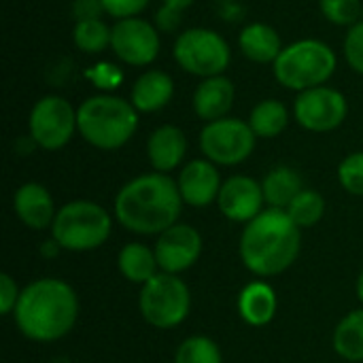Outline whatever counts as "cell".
Wrapping results in <instances>:
<instances>
[{"label":"cell","instance_id":"cell-1","mask_svg":"<svg viewBox=\"0 0 363 363\" xmlns=\"http://www.w3.org/2000/svg\"><path fill=\"white\" fill-rule=\"evenodd\" d=\"M183 198L177 181L164 172H147L128 181L115 196V219L140 236H160L179 223Z\"/></svg>","mask_w":363,"mask_h":363},{"label":"cell","instance_id":"cell-2","mask_svg":"<svg viewBox=\"0 0 363 363\" xmlns=\"http://www.w3.org/2000/svg\"><path fill=\"white\" fill-rule=\"evenodd\" d=\"M13 319L28 340L57 342L72 332L79 319V298L62 279H36L21 289Z\"/></svg>","mask_w":363,"mask_h":363},{"label":"cell","instance_id":"cell-3","mask_svg":"<svg viewBox=\"0 0 363 363\" xmlns=\"http://www.w3.org/2000/svg\"><path fill=\"white\" fill-rule=\"evenodd\" d=\"M302 249V230L283 208H266L240 234V259L249 272L268 279L294 266Z\"/></svg>","mask_w":363,"mask_h":363},{"label":"cell","instance_id":"cell-4","mask_svg":"<svg viewBox=\"0 0 363 363\" xmlns=\"http://www.w3.org/2000/svg\"><path fill=\"white\" fill-rule=\"evenodd\" d=\"M79 134L100 151H115L130 143L138 130V111L130 100L98 94L83 100L77 108Z\"/></svg>","mask_w":363,"mask_h":363},{"label":"cell","instance_id":"cell-5","mask_svg":"<svg viewBox=\"0 0 363 363\" xmlns=\"http://www.w3.org/2000/svg\"><path fill=\"white\" fill-rule=\"evenodd\" d=\"M334 49L319 38H300L283 47L272 64L277 81L291 91H306L325 85L336 72Z\"/></svg>","mask_w":363,"mask_h":363},{"label":"cell","instance_id":"cell-6","mask_svg":"<svg viewBox=\"0 0 363 363\" xmlns=\"http://www.w3.org/2000/svg\"><path fill=\"white\" fill-rule=\"evenodd\" d=\"M113 230L108 211L91 200H72L57 208L51 225V238L72 253H85L102 247Z\"/></svg>","mask_w":363,"mask_h":363},{"label":"cell","instance_id":"cell-7","mask_svg":"<svg viewBox=\"0 0 363 363\" xmlns=\"http://www.w3.org/2000/svg\"><path fill=\"white\" fill-rule=\"evenodd\" d=\"M138 308L143 319L155 330H172L189 317V287L179 274L157 272L140 287Z\"/></svg>","mask_w":363,"mask_h":363},{"label":"cell","instance_id":"cell-8","mask_svg":"<svg viewBox=\"0 0 363 363\" xmlns=\"http://www.w3.org/2000/svg\"><path fill=\"white\" fill-rule=\"evenodd\" d=\"M177 64L200 79L223 74L232 62V49L228 40L211 28H187L172 45Z\"/></svg>","mask_w":363,"mask_h":363},{"label":"cell","instance_id":"cell-9","mask_svg":"<svg viewBox=\"0 0 363 363\" xmlns=\"http://www.w3.org/2000/svg\"><path fill=\"white\" fill-rule=\"evenodd\" d=\"M257 136L249 121L238 117H223L204 123L200 132V151L217 166H238L255 151Z\"/></svg>","mask_w":363,"mask_h":363},{"label":"cell","instance_id":"cell-10","mask_svg":"<svg viewBox=\"0 0 363 363\" xmlns=\"http://www.w3.org/2000/svg\"><path fill=\"white\" fill-rule=\"evenodd\" d=\"M74 132H79L77 108L66 98L51 94L36 100L28 117V134L36 147L60 151L72 140Z\"/></svg>","mask_w":363,"mask_h":363},{"label":"cell","instance_id":"cell-11","mask_svg":"<svg viewBox=\"0 0 363 363\" xmlns=\"http://www.w3.org/2000/svg\"><path fill=\"white\" fill-rule=\"evenodd\" d=\"M349 115V102L340 89L330 85L313 87L300 91L294 100L296 121L315 134H325L338 130Z\"/></svg>","mask_w":363,"mask_h":363},{"label":"cell","instance_id":"cell-12","mask_svg":"<svg viewBox=\"0 0 363 363\" xmlns=\"http://www.w3.org/2000/svg\"><path fill=\"white\" fill-rule=\"evenodd\" d=\"M111 49L119 62L128 66H149L155 62L162 49L160 30L143 17L117 19L113 26Z\"/></svg>","mask_w":363,"mask_h":363},{"label":"cell","instance_id":"cell-13","mask_svg":"<svg viewBox=\"0 0 363 363\" xmlns=\"http://www.w3.org/2000/svg\"><path fill=\"white\" fill-rule=\"evenodd\" d=\"M202 249V234L189 223H174L162 232L153 245L160 270L168 274H181L189 270L200 259Z\"/></svg>","mask_w":363,"mask_h":363},{"label":"cell","instance_id":"cell-14","mask_svg":"<svg viewBox=\"0 0 363 363\" xmlns=\"http://www.w3.org/2000/svg\"><path fill=\"white\" fill-rule=\"evenodd\" d=\"M264 204L266 198H264L262 183H257L253 177L247 174H234L225 179L217 198V206L221 215L228 217L230 221L245 223V225L253 221L262 211H266Z\"/></svg>","mask_w":363,"mask_h":363},{"label":"cell","instance_id":"cell-15","mask_svg":"<svg viewBox=\"0 0 363 363\" xmlns=\"http://www.w3.org/2000/svg\"><path fill=\"white\" fill-rule=\"evenodd\" d=\"M181 198L187 206L194 208H204L211 206L213 202H217L219 191H221V174L217 164L204 160H191L187 162L177 179Z\"/></svg>","mask_w":363,"mask_h":363},{"label":"cell","instance_id":"cell-16","mask_svg":"<svg viewBox=\"0 0 363 363\" xmlns=\"http://www.w3.org/2000/svg\"><path fill=\"white\" fill-rule=\"evenodd\" d=\"M234 98H236V87H234L232 79H228L225 74L202 79L191 98L194 113L204 123L223 119L230 115V111L234 106Z\"/></svg>","mask_w":363,"mask_h":363},{"label":"cell","instance_id":"cell-17","mask_svg":"<svg viewBox=\"0 0 363 363\" xmlns=\"http://www.w3.org/2000/svg\"><path fill=\"white\" fill-rule=\"evenodd\" d=\"M13 211L26 228L36 232L51 228L57 215L49 189L40 183H23L13 196Z\"/></svg>","mask_w":363,"mask_h":363},{"label":"cell","instance_id":"cell-18","mask_svg":"<svg viewBox=\"0 0 363 363\" xmlns=\"http://www.w3.org/2000/svg\"><path fill=\"white\" fill-rule=\"evenodd\" d=\"M187 155V136L179 125L164 123L147 138V157L155 172L170 174Z\"/></svg>","mask_w":363,"mask_h":363},{"label":"cell","instance_id":"cell-19","mask_svg":"<svg viewBox=\"0 0 363 363\" xmlns=\"http://www.w3.org/2000/svg\"><path fill=\"white\" fill-rule=\"evenodd\" d=\"M172 96H174L172 77L157 68L145 70L130 89V102L138 113H157L170 104Z\"/></svg>","mask_w":363,"mask_h":363},{"label":"cell","instance_id":"cell-20","mask_svg":"<svg viewBox=\"0 0 363 363\" xmlns=\"http://www.w3.org/2000/svg\"><path fill=\"white\" fill-rule=\"evenodd\" d=\"M238 47L242 55L255 64H274L285 45L272 26L264 21H253L242 28L238 36Z\"/></svg>","mask_w":363,"mask_h":363},{"label":"cell","instance_id":"cell-21","mask_svg":"<svg viewBox=\"0 0 363 363\" xmlns=\"http://www.w3.org/2000/svg\"><path fill=\"white\" fill-rule=\"evenodd\" d=\"M277 294L266 281L249 283L238 296V313L245 323L253 328L268 325L277 315Z\"/></svg>","mask_w":363,"mask_h":363},{"label":"cell","instance_id":"cell-22","mask_svg":"<svg viewBox=\"0 0 363 363\" xmlns=\"http://www.w3.org/2000/svg\"><path fill=\"white\" fill-rule=\"evenodd\" d=\"M117 268L125 281L140 287L149 283L157 272H162L155 251L143 242H128L117 255Z\"/></svg>","mask_w":363,"mask_h":363},{"label":"cell","instance_id":"cell-23","mask_svg":"<svg viewBox=\"0 0 363 363\" xmlns=\"http://www.w3.org/2000/svg\"><path fill=\"white\" fill-rule=\"evenodd\" d=\"M262 189H264L266 204L270 208L285 211L296 200V196L304 189V183L298 170L289 166H277L262 181Z\"/></svg>","mask_w":363,"mask_h":363},{"label":"cell","instance_id":"cell-24","mask_svg":"<svg viewBox=\"0 0 363 363\" xmlns=\"http://www.w3.org/2000/svg\"><path fill=\"white\" fill-rule=\"evenodd\" d=\"M249 125L257 138H277L289 125V108L281 100H262L253 106Z\"/></svg>","mask_w":363,"mask_h":363},{"label":"cell","instance_id":"cell-25","mask_svg":"<svg viewBox=\"0 0 363 363\" xmlns=\"http://www.w3.org/2000/svg\"><path fill=\"white\" fill-rule=\"evenodd\" d=\"M334 351L347 362H363V308L349 313L334 330Z\"/></svg>","mask_w":363,"mask_h":363},{"label":"cell","instance_id":"cell-26","mask_svg":"<svg viewBox=\"0 0 363 363\" xmlns=\"http://www.w3.org/2000/svg\"><path fill=\"white\" fill-rule=\"evenodd\" d=\"M111 36H113V28L106 26L102 19H85V21H77L74 30H72V40L74 47L87 55H96L104 49L111 47Z\"/></svg>","mask_w":363,"mask_h":363},{"label":"cell","instance_id":"cell-27","mask_svg":"<svg viewBox=\"0 0 363 363\" xmlns=\"http://www.w3.org/2000/svg\"><path fill=\"white\" fill-rule=\"evenodd\" d=\"M285 211H287V215L291 217V221L300 230H306V228L317 225L323 219V215H325V200H323V196L317 189H306L304 187Z\"/></svg>","mask_w":363,"mask_h":363},{"label":"cell","instance_id":"cell-28","mask_svg":"<svg viewBox=\"0 0 363 363\" xmlns=\"http://www.w3.org/2000/svg\"><path fill=\"white\" fill-rule=\"evenodd\" d=\"M174 363H223V355L213 338L189 336L179 345Z\"/></svg>","mask_w":363,"mask_h":363},{"label":"cell","instance_id":"cell-29","mask_svg":"<svg viewBox=\"0 0 363 363\" xmlns=\"http://www.w3.org/2000/svg\"><path fill=\"white\" fill-rule=\"evenodd\" d=\"M323 17L336 26H355L363 17L362 0H319Z\"/></svg>","mask_w":363,"mask_h":363},{"label":"cell","instance_id":"cell-30","mask_svg":"<svg viewBox=\"0 0 363 363\" xmlns=\"http://www.w3.org/2000/svg\"><path fill=\"white\" fill-rule=\"evenodd\" d=\"M338 181L345 187V191L363 198V151H355L340 162Z\"/></svg>","mask_w":363,"mask_h":363},{"label":"cell","instance_id":"cell-31","mask_svg":"<svg viewBox=\"0 0 363 363\" xmlns=\"http://www.w3.org/2000/svg\"><path fill=\"white\" fill-rule=\"evenodd\" d=\"M345 60L347 64L363 77V17L362 21H357L355 26L349 28L347 36H345Z\"/></svg>","mask_w":363,"mask_h":363},{"label":"cell","instance_id":"cell-32","mask_svg":"<svg viewBox=\"0 0 363 363\" xmlns=\"http://www.w3.org/2000/svg\"><path fill=\"white\" fill-rule=\"evenodd\" d=\"M196 0H162V6L155 15L157 30L174 32L181 26V13L189 9Z\"/></svg>","mask_w":363,"mask_h":363},{"label":"cell","instance_id":"cell-33","mask_svg":"<svg viewBox=\"0 0 363 363\" xmlns=\"http://www.w3.org/2000/svg\"><path fill=\"white\" fill-rule=\"evenodd\" d=\"M151 0H102L106 15L115 19H128V17H138Z\"/></svg>","mask_w":363,"mask_h":363},{"label":"cell","instance_id":"cell-34","mask_svg":"<svg viewBox=\"0 0 363 363\" xmlns=\"http://www.w3.org/2000/svg\"><path fill=\"white\" fill-rule=\"evenodd\" d=\"M19 296H21V289H19L17 281L11 274L2 272L0 274V313L13 315L15 306L19 302Z\"/></svg>","mask_w":363,"mask_h":363},{"label":"cell","instance_id":"cell-35","mask_svg":"<svg viewBox=\"0 0 363 363\" xmlns=\"http://www.w3.org/2000/svg\"><path fill=\"white\" fill-rule=\"evenodd\" d=\"M87 74L94 79L96 87H115L121 81V72L113 64H108V62L96 64L94 70H89Z\"/></svg>","mask_w":363,"mask_h":363},{"label":"cell","instance_id":"cell-36","mask_svg":"<svg viewBox=\"0 0 363 363\" xmlns=\"http://www.w3.org/2000/svg\"><path fill=\"white\" fill-rule=\"evenodd\" d=\"M102 13H106L102 0H74L72 2V15L77 21L102 19Z\"/></svg>","mask_w":363,"mask_h":363},{"label":"cell","instance_id":"cell-37","mask_svg":"<svg viewBox=\"0 0 363 363\" xmlns=\"http://www.w3.org/2000/svg\"><path fill=\"white\" fill-rule=\"evenodd\" d=\"M62 251V247L51 238V240H45L43 245H40V253L45 255V257H55L57 253Z\"/></svg>","mask_w":363,"mask_h":363},{"label":"cell","instance_id":"cell-38","mask_svg":"<svg viewBox=\"0 0 363 363\" xmlns=\"http://www.w3.org/2000/svg\"><path fill=\"white\" fill-rule=\"evenodd\" d=\"M355 289H357V298H359V302L363 304V270H362V274H359V279H357Z\"/></svg>","mask_w":363,"mask_h":363}]
</instances>
